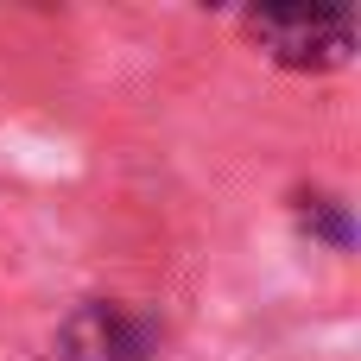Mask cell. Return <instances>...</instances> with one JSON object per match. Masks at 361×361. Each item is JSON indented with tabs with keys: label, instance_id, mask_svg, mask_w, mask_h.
I'll return each instance as SVG.
<instances>
[{
	"label": "cell",
	"instance_id": "obj_1",
	"mask_svg": "<svg viewBox=\"0 0 361 361\" xmlns=\"http://www.w3.org/2000/svg\"><path fill=\"white\" fill-rule=\"evenodd\" d=\"M241 25L286 70H336L355 51V13L349 6H260Z\"/></svg>",
	"mask_w": 361,
	"mask_h": 361
},
{
	"label": "cell",
	"instance_id": "obj_2",
	"mask_svg": "<svg viewBox=\"0 0 361 361\" xmlns=\"http://www.w3.org/2000/svg\"><path fill=\"white\" fill-rule=\"evenodd\" d=\"M57 355L63 361H152V330L133 311H121L108 298H89L57 324Z\"/></svg>",
	"mask_w": 361,
	"mask_h": 361
}]
</instances>
